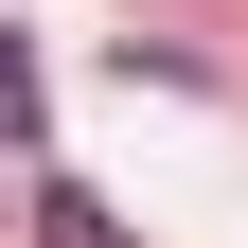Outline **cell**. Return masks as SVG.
I'll return each instance as SVG.
<instances>
[{
    "instance_id": "cell-1",
    "label": "cell",
    "mask_w": 248,
    "mask_h": 248,
    "mask_svg": "<svg viewBox=\"0 0 248 248\" xmlns=\"http://www.w3.org/2000/svg\"><path fill=\"white\" fill-rule=\"evenodd\" d=\"M36 248H124V213L89 195V177H53V160H36Z\"/></svg>"
}]
</instances>
